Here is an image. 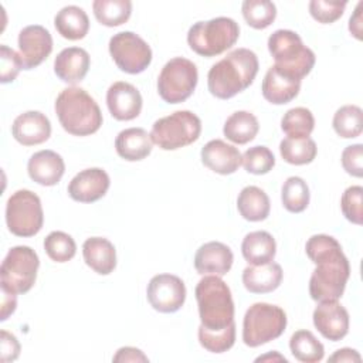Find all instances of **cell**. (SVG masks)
<instances>
[{
  "label": "cell",
  "instance_id": "cell-38",
  "mask_svg": "<svg viewBox=\"0 0 363 363\" xmlns=\"http://www.w3.org/2000/svg\"><path fill=\"white\" fill-rule=\"evenodd\" d=\"M47 255L55 262H67L74 258L77 244L74 238L64 231H51L44 240Z\"/></svg>",
  "mask_w": 363,
  "mask_h": 363
},
{
  "label": "cell",
  "instance_id": "cell-41",
  "mask_svg": "<svg viewBox=\"0 0 363 363\" xmlns=\"http://www.w3.org/2000/svg\"><path fill=\"white\" fill-rule=\"evenodd\" d=\"M200 345L211 353H224L234 346L235 326H231L221 332H206L199 329Z\"/></svg>",
  "mask_w": 363,
  "mask_h": 363
},
{
  "label": "cell",
  "instance_id": "cell-43",
  "mask_svg": "<svg viewBox=\"0 0 363 363\" xmlns=\"http://www.w3.org/2000/svg\"><path fill=\"white\" fill-rule=\"evenodd\" d=\"M0 61H1V74H0V81L1 84H9L13 82L18 72L23 69V62L13 48L7 45L0 47Z\"/></svg>",
  "mask_w": 363,
  "mask_h": 363
},
{
  "label": "cell",
  "instance_id": "cell-48",
  "mask_svg": "<svg viewBox=\"0 0 363 363\" xmlns=\"http://www.w3.org/2000/svg\"><path fill=\"white\" fill-rule=\"evenodd\" d=\"M16 306H17L16 294L9 292V291L1 288V315H0V320H6L16 311Z\"/></svg>",
  "mask_w": 363,
  "mask_h": 363
},
{
  "label": "cell",
  "instance_id": "cell-14",
  "mask_svg": "<svg viewBox=\"0 0 363 363\" xmlns=\"http://www.w3.org/2000/svg\"><path fill=\"white\" fill-rule=\"evenodd\" d=\"M52 51V37L50 31L38 24L24 27L18 34V55L23 69L38 67Z\"/></svg>",
  "mask_w": 363,
  "mask_h": 363
},
{
  "label": "cell",
  "instance_id": "cell-18",
  "mask_svg": "<svg viewBox=\"0 0 363 363\" xmlns=\"http://www.w3.org/2000/svg\"><path fill=\"white\" fill-rule=\"evenodd\" d=\"M11 135L23 146L41 145L51 136V122L40 111H27L14 119Z\"/></svg>",
  "mask_w": 363,
  "mask_h": 363
},
{
  "label": "cell",
  "instance_id": "cell-39",
  "mask_svg": "<svg viewBox=\"0 0 363 363\" xmlns=\"http://www.w3.org/2000/svg\"><path fill=\"white\" fill-rule=\"evenodd\" d=\"M241 163L251 174H267L275 166V156L267 146H252L242 155Z\"/></svg>",
  "mask_w": 363,
  "mask_h": 363
},
{
  "label": "cell",
  "instance_id": "cell-36",
  "mask_svg": "<svg viewBox=\"0 0 363 363\" xmlns=\"http://www.w3.org/2000/svg\"><path fill=\"white\" fill-rule=\"evenodd\" d=\"M315 128V118L308 108L296 106L286 111L281 119V129L288 138H308Z\"/></svg>",
  "mask_w": 363,
  "mask_h": 363
},
{
  "label": "cell",
  "instance_id": "cell-47",
  "mask_svg": "<svg viewBox=\"0 0 363 363\" xmlns=\"http://www.w3.org/2000/svg\"><path fill=\"white\" fill-rule=\"evenodd\" d=\"M330 363H343V362H356L360 363L362 362V356L359 354L357 350L350 349V347H342L339 350H336L330 357H329Z\"/></svg>",
  "mask_w": 363,
  "mask_h": 363
},
{
  "label": "cell",
  "instance_id": "cell-31",
  "mask_svg": "<svg viewBox=\"0 0 363 363\" xmlns=\"http://www.w3.org/2000/svg\"><path fill=\"white\" fill-rule=\"evenodd\" d=\"M289 349L294 357L303 363H318L325 356L323 345L306 329L296 330L289 339Z\"/></svg>",
  "mask_w": 363,
  "mask_h": 363
},
{
  "label": "cell",
  "instance_id": "cell-8",
  "mask_svg": "<svg viewBox=\"0 0 363 363\" xmlns=\"http://www.w3.org/2000/svg\"><path fill=\"white\" fill-rule=\"evenodd\" d=\"M201 121L191 111H176L157 119L150 132L155 145L163 150H176L200 138Z\"/></svg>",
  "mask_w": 363,
  "mask_h": 363
},
{
  "label": "cell",
  "instance_id": "cell-29",
  "mask_svg": "<svg viewBox=\"0 0 363 363\" xmlns=\"http://www.w3.org/2000/svg\"><path fill=\"white\" fill-rule=\"evenodd\" d=\"M237 208L241 217L247 221H262L269 216V197L262 189L257 186H247L238 194Z\"/></svg>",
  "mask_w": 363,
  "mask_h": 363
},
{
  "label": "cell",
  "instance_id": "cell-42",
  "mask_svg": "<svg viewBox=\"0 0 363 363\" xmlns=\"http://www.w3.org/2000/svg\"><path fill=\"white\" fill-rule=\"evenodd\" d=\"M346 4V1L312 0L309 1V13L318 23L330 24L342 17Z\"/></svg>",
  "mask_w": 363,
  "mask_h": 363
},
{
  "label": "cell",
  "instance_id": "cell-35",
  "mask_svg": "<svg viewBox=\"0 0 363 363\" xmlns=\"http://www.w3.org/2000/svg\"><path fill=\"white\" fill-rule=\"evenodd\" d=\"M311 193L306 182L302 177H288L281 189L282 206L289 213H302L309 204Z\"/></svg>",
  "mask_w": 363,
  "mask_h": 363
},
{
  "label": "cell",
  "instance_id": "cell-11",
  "mask_svg": "<svg viewBox=\"0 0 363 363\" xmlns=\"http://www.w3.org/2000/svg\"><path fill=\"white\" fill-rule=\"evenodd\" d=\"M199 72L193 61L176 57L164 64L157 78V92L167 104H180L191 96L197 86Z\"/></svg>",
  "mask_w": 363,
  "mask_h": 363
},
{
  "label": "cell",
  "instance_id": "cell-5",
  "mask_svg": "<svg viewBox=\"0 0 363 363\" xmlns=\"http://www.w3.org/2000/svg\"><path fill=\"white\" fill-rule=\"evenodd\" d=\"M268 51L275 61V67L294 78L302 81L316 61L315 52L308 48L298 33L292 30H277L268 38Z\"/></svg>",
  "mask_w": 363,
  "mask_h": 363
},
{
  "label": "cell",
  "instance_id": "cell-7",
  "mask_svg": "<svg viewBox=\"0 0 363 363\" xmlns=\"http://www.w3.org/2000/svg\"><path fill=\"white\" fill-rule=\"evenodd\" d=\"M286 322V313L282 308L267 302H257L244 315L242 340L250 347L265 345L284 333Z\"/></svg>",
  "mask_w": 363,
  "mask_h": 363
},
{
  "label": "cell",
  "instance_id": "cell-23",
  "mask_svg": "<svg viewBox=\"0 0 363 363\" xmlns=\"http://www.w3.org/2000/svg\"><path fill=\"white\" fill-rule=\"evenodd\" d=\"M89 54L81 47H68L58 52L54 60L55 75L67 84H78L88 74Z\"/></svg>",
  "mask_w": 363,
  "mask_h": 363
},
{
  "label": "cell",
  "instance_id": "cell-2",
  "mask_svg": "<svg viewBox=\"0 0 363 363\" xmlns=\"http://www.w3.org/2000/svg\"><path fill=\"white\" fill-rule=\"evenodd\" d=\"M258 57L248 48H237L216 62L207 74V86L213 96L230 99L247 89L257 77Z\"/></svg>",
  "mask_w": 363,
  "mask_h": 363
},
{
  "label": "cell",
  "instance_id": "cell-19",
  "mask_svg": "<svg viewBox=\"0 0 363 363\" xmlns=\"http://www.w3.org/2000/svg\"><path fill=\"white\" fill-rule=\"evenodd\" d=\"M234 255L228 245L220 241L203 244L194 255V268L200 275H225L233 267Z\"/></svg>",
  "mask_w": 363,
  "mask_h": 363
},
{
  "label": "cell",
  "instance_id": "cell-49",
  "mask_svg": "<svg viewBox=\"0 0 363 363\" xmlns=\"http://www.w3.org/2000/svg\"><path fill=\"white\" fill-rule=\"evenodd\" d=\"M362 7L363 3L360 1L354 9V14L349 20V30L357 40H362Z\"/></svg>",
  "mask_w": 363,
  "mask_h": 363
},
{
  "label": "cell",
  "instance_id": "cell-10",
  "mask_svg": "<svg viewBox=\"0 0 363 363\" xmlns=\"http://www.w3.org/2000/svg\"><path fill=\"white\" fill-rule=\"evenodd\" d=\"M6 224L17 237H33L40 233L44 224L40 197L27 189L14 191L6 204Z\"/></svg>",
  "mask_w": 363,
  "mask_h": 363
},
{
  "label": "cell",
  "instance_id": "cell-20",
  "mask_svg": "<svg viewBox=\"0 0 363 363\" xmlns=\"http://www.w3.org/2000/svg\"><path fill=\"white\" fill-rule=\"evenodd\" d=\"M200 156L206 167L224 176L235 173L242 159L240 150L235 146L228 145L221 139H213L207 142L201 147Z\"/></svg>",
  "mask_w": 363,
  "mask_h": 363
},
{
  "label": "cell",
  "instance_id": "cell-24",
  "mask_svg": "<svg viewBox=\"0 0 363 363\" xmlns=\"http://www.w3.org/2000/svg\"><path fill=\"white\" fill-rule=\"evenodd\" d=\"M282 267L274 261L259 265H248L242 271V284L252 294H268L282 282Z\"/></svg>",
  "mask_w": 363,
  "mask_h": 363
},
{
  "label": "cell",
  "instance_id": "cell-33",
  "mask_svg": "<svg viewBox=\"0 0 363 363\" xmlns=\"http://www.w3.org/2000/svg\"><path fill=\"white\" fill-rule=\"evenodd\" d=\"M279 153L282 159L295 166L312 163L316 157L318 147L313 139L308 138H285L279 143Z\"/></svg>",
  "mask_w": 363,
  "mask_h": 363
},
{
  "label": "cell",
  "instance_id": "cell-50",
  "mask_svg": "<svg viewBox=\"0 0 363 363\" xmlns=\"http://www.w3.org/2000/svg\"><path fill=\"white\" fill-rule=\"evenodd\" d=\"M264 360H281V362H288L284 356H281L278 352H274V353H269V354H265V356H259L255 359V362H264Z\"/></svg>",
  "mask_w": 363,
  "mask_h": 363
},
{
  "label": "cell",
  "instance_id": "cell-3",
  "mask_svg": "<svg viewBox=\"0 0 363 363\" xmlns=\"http://www.w3.org/2000/svg\"><path fill=\"white\" fill-rule=\"evenodd\" d=\"M199 315L200 330L221 332L234 322V301L228 285L217 275H204L194 289Z\"/></svg>",
  "mask_w": 363,
  "mask_h": 363
},
{
  "label": "cell",
  "instance_id": "cell-45",
  "mask_svg": "<svg viewBox=\"0 0 363 363\" xmlns=\"http://www.w3.org/2000/svg\"><path fill=\"white\" fill-rule=\"evenodd\" d=\"M0 336H1V339H0V352H1L0 360L3 363L16 360L20 354V343H18L17 337L7 330H1Z\"/></svg>",
  "mask_w": 363,
  "mask_h": 363
},
{
  "label": "cell",
  "instance_id": "cell-1",
  "mask_svg": "<svg viewBox=\"0 0 363 363\" xmlns=\"http://www.w3.org/2000/svg\"><path fill=\"white\" fill-rule=\"evenodd\" d=\"M306 255L316 265L309 279V295L316 302L337 301L350 277V265L336 238L312 235L305 245Z\"/></svg>",
  "mask_w": 363,
  "mask_h": 363
},
{
  "label": "cell",
  "instance_id": "cell-13",
  "mask_svg": "<svg viewBox=\"0 0 363 363\" xmlns=\"http://www.w3.org/2000/svg\"><path fill=\"white\" fill-rule=\"evenodd\" d=\"M146 296L155 311L173 313L184 305L186 285L177 275L159 274L149 281Z\"/></svg>",
  "mask_w": 363,
  "mask_h": 363
},
{
  "label": "cell",
  "instance_id": "cell-21",
  "mask_svg": "<svg viewBox=\"0 0 363 363\" xmlns=\"http://www.w3.org/2000/svg\"><path fill=\"white\" fill-rule=\"evenodd\" d=\"M299 89L301 81L277 68L275 65L268 68L261 85L262 96L274 105H284L291 102L298 96Z\"/></svg>",
  "mask_w": 363,
  "mask_h": 363
},
{
  "label": "cell",
  "instance_id": "cell-17",
  "mask_svg": "<svg viewBox=\"0 0 363 363\" xmlns=\"http://www.w3.org/2000/svg\"><path fill=\"white\" fill-rule=\"evenodd\" d=\"M142 95L136 86L129 82H113L106 91V105L109 113L116 121H132L142 111Z\"/></svg>",
  "mask_w": 363,
  "mask_h": 363
},
{
  "label": "cell",
  "instance_id": "cell-44",
  "mask_svg": "<svg viewBox=\"0 0 363 363\" xmlns=\"http://www.w3.org/2000/svg\"><path fill=\"white\" fill-rule=\"evenodd\" d=\"M342 166L350 176H363V145L354 143L346 146L342 152Z\"/></svg>",
  "mask_w": 363,
  "mask_h": 363
},
{
  "label": "cell",
  "instance_id": "cell-46",
  "mask_svg": "<svg viewBox=\"0 0 363 363\" xmlns=\"http://www.w3.org/2000/svg\"><path fill=\"white\" fill-rule=\"evenodd\" d=\"M112 360L113 362H149L147 356L140 349H136L132 346H125L118 349Z\"/></svg>",
  "mask_w": 363,
  "mask_h": 363
},
{
  "label": "cell",
  "instance_id": "cell-12",
  "mask_svg": "<svg viewBox=\"0 0 363 363\" xmlns=\"http://www.w3.org/2000/svg\"><path fill=\"white\" fill-rule=\"evenodd\" d=\"M109 54L116 67L126 74H140L152 62L149 44L132 31H121L109 40Z\"/></svg>",
  "mask_w": 363,
  "mask_h": 363
},
{
  "label": "cell",
  "instance_id": "cell-28",
  "mask_svg": "<svg viewBox=\"0 0 363 363\" xmlns=\"http://www.w3.org/2000/svg\"><path fill=\"white\" fill-rule=\"evenodd\" d=\"M54 26L61 37L77 41L88 34L89 18L84 9L78 6H65L54 17Z\"/></svg>",
  "mask_w": 363,
  "mask_h": 363
},
{
  "label": "cell",
  "instance_id": "cell-15",
  "mask_svg": "<svg viewBox=\"0 0 363 363\" xmlns=\"http://www.w3.org/2000/svg\"><path fill=\"white\" fill-rule=\"evenodd\" d=\"M313 325L328 340H342L349 332V313L337 301H323L313 311Z\"/></svg>",
  "mask_w": 363,
  "mask_h": 363
},
{
  "label": "cell",
  "instance_id": "cell-16",
  "mask_svg": "<svg viewBox=\"0 0 363 363\" xmlns=\"http://www.w3.org/2000/svg\"><path fill=\"white\" fill-rule=\"evenodd\" d=\"M109 184V176L104 169L91 167L81 170L71 179L68 194L74 201L94 203L106 194Z\"/></svg>",
  "mask_w": 363,
  "mask_h": 363
},
{
  "label": "cell",
  "instance_id": "cell-25",
  "mask_svg": "<svg viewBox=\"0 0 363 363\" xmlns=\"http://www.w3.org/2000/svg\"><path fill=\"white\" fill-rule=\"evenodd\" d=\"M152 147L153 140L150 133H147L143 128L123 129L115 139L116 153L128 162H138L147 157L152 152Z\"/></svg>",
  "mask_w": 363,
  "mask_h": 363
},
{
  "label": "cell",
  "instance_id": "cell-9",
  "mask_svg": "<svg viewBox=\"0 0 363 363\" xmlns=\"http://www.w3.org/2000/svg\"><path fill=\"white\" fill-rule=\"evenodd\" d=\"M40 267L37 252L28 245H16L9 250L0 267L1 288L16 295L28 292Z\"/></svg>",
  "mask_w": 363,
  "mask_h": 363
},
{
  "label": "cell",
  "instance_id": "cell-27",
  "mask_svg": "<svg viewBox=\"0 0 363 363\" xmlns=\"http://www.w3.org/2000/svg\"><path fill=\"white\" fill-rule=\"evenodd\" d=\"M241 252L250 265L271 262L277 254L275 238L262 230L248 233L241 242Z\"/></svg>",
  "mask_w": 363,
  "mask_h": 363
},
{
  "label": "cell",
  "instance_id": "cell-4",
  "mask_svg": "<svg viewBox=\"0 0 363 363\" xmlns=\"http://www.w3.org/2000/svg\"><path fill=\"white\" fill-rule=\"evenodd\" d=\"M54 109L62 129L74 136L95 133L104 121L95 99L78 86L62 89L55 99Z\"/></svg>",
  "mask_w": 363,
  "mask_h": 363
},
{
  "label": "cell",
  "instance_id": "cell-26",
  "mask_svg": "<svg viewBox=\"0 0 363 363\" xmlns=\"http://www.w3.org/2000/svg\"><path fill=\"white\" fill-rule=\"evenodd\" d=\"M82 255L85 264L99 275H108L116 267V250L104 237L86 238L82 244Z\"/></svg>",
  "mask_w": 363,
  "mask_h": 363
},
{
  "label": "cell",
  "instance_id": "cell-6",
  "mask_svg": "<svg viewBox=\"0 0 363 363\" xmlns=\"http://www.w3.org/2000/svg\"><path fill=\"white\" fill-rule=\"evenodd\" d=\"M240 37V27L230 17H216L194 23L187 33V44L201 57H216L231 48Z\"/></svg>",
  "mask_w": 363,
  "mask_h": 363
},
{
  "label": "cell",
  "instance_id": "cell-34",
  "mask_svg": "<svg viewBox=\"0 0 363 363\" xmlns=\"http://www.w3.org/2000/svg\"><path fill=\"white\" fill-rule=\"evenodd\" d=\"M335 132L345 139L357 138L363 130V111L357 105L340 106L332 121Z\"/></svg>",
  "mask_w": 363,
  "mask_h": 363
},
{
  "label": "cell",
  "instance_id": "cell-32",
  "mask_svg": "<svg viewBox=\"0 0 363 363\" xmlns=\"http://www.w3.org/2000/svg\"><path fill=\"white\" fill-rule=\"evenodd\" d=\"M94 16L102 26L118 27L126 23L132 14L130 0H95L92 3Z\"/></svg>",
  "mask_w": 363,
  "mask_h": 363
},
{
  "label": "cell",
  "instance_id": "cell-22",
  "mask_svg": "<svg viewBox=\"0 0 363 363\" xmlns=\"http://www.w3.org/2000/svg\"><path fill=\"white\" fill-rule=\"evenodd\" d=\"M27 172L33 182L41 186H55L65 172V163L61 155L54 150L35 152L27 163Z\"/></svg>",
  "mask_w": 363,
  "mask_h": 363
},
{
  "label": "cell",
  "instance_id": "cell-37",
  "mask_svg": "<svg viewBox=\"0 0 363 363\" xmlns=\"http://www.w3.org/2000/svg\"><path fill=\"white\" fill-rule=\"evenodd\" d=\"M241 13L250 27L264 30L274 23L277 7L268 0H245L241 4Z\"/></svg>",
  "mask_w": 363,
  "mask_h": 363
},
{
  "label": "cell",
  "instance_id": "cell-40",
  "mask_svg": "<svg viewBox=\"0 0 363 363\" xmlns=\"http://www.w3.org/2000/svg\"><path fill=\"white\" fill-rule=\"evenodd\" d=\"M340 208L346 220L360 225L363 221V187H347L340 199Z\"/></svg>",
  "mask_w": 363,
  "mask_h": 363
},
{
  "label": "cell",
  "instance_id": "cell-30",
  "mask_svg": "<svg viewBox=\"0 0 363 363\" xmlns=\"http://www.w3.org/2000/svg\"><path fill=\"white\" fill-rule=\"evenodd\" d=\"M259 130L258 119L248 111H237L231 113L223 128L224 136L237 145H245L255 139Z\"/></svg>",
  "mask_w": 363,
  "mask_h": 363
}]
</instances>
